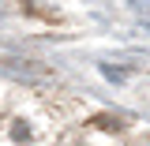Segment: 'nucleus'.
<instances>
[{
    "label": "nucleus",
    "instance_id": "nucleus-1",
    "mask_svg": "<svg viewBox=\"0 0 150 146\" xmlns=\"http://www.w3.org/2000/svg\"><path fill=\"white\" fill-rule=\"evenodd\" d=\"M90 124H94V128H105V131H120V128H124L116 116H94Z\"/></svg>",
    "mask_w": 150,
    "mask_h": 146
},
{
    "label": "nucleus",
    "instance_id": "nucleus-2",
    "mask_svg": "<svg viewBox=\"0 0 150 146\" xmlns=\"http://www.w3.org/2000/svg\"><path fill=\"white\" fill-rule=\"evenodd\" d=\"M15 142H26V124H15Z\"/></svg>",
    "mask_w": 150,
    "mask_h": 146
}]
</instances>
